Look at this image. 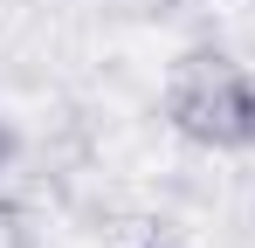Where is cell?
Here are the masks:
<instances>
[{
	"label": "cell",
	"mask_w": 255,
	"mask_h": 248,
	"mask_svg": "<svg viewBox=\"0 0 255 248\" xmlns=\"http://www.w3.org/2000/svg\"><path fill=\"white\" fill-rule=\"evenodd\" d=\"M166 124L200 152H249L255 145V76L228 48H186L166 69Z\"/></svg>",
	"instance_id": "obj_1"
},
{
	"label": "cell",
	"mask_w": 255,
	"mask_h": 248,
	"mask_svg": "<svg viewBox=\"0 0 255 248\" xmlns=\"http://www.w3.org/2000/svg\"><path fill=\"white\" fill-rule=\"evenodd\" d=\"M0 248H35V235H28V221H21L14 207H0Z\"/></svg>",
	"instance_id": "obj_2"
},
{
	"label": "cell",
	"mask_w": 255,
	"mask_h": 248,
	"mask_svg": "<svg viewBox=\"0 0 255 248\" xmlns=\"http://www.w3.org/2000/svg\"><path fill=\"white\" fill-rule=\"evenodd\" d=\"M14 152H21V145H14V131H7V118H0V172L14 165Z\"/></svg>",
	"instance_id": "obj_3"
},
{
	"label": "cell",
	"mask_w": 255,
	"mask_h": 248,
	"mask_svg": "<svg viewBox=\"0 0 255 248\" xmlns=\"http://www.w3.org/2000/svg\"><path fill=\"white\" fill-rule=\"evenodd\" d=\"M138 248H159V242H138Z\"/></svg>",
	"instance_id": "obj_4"
}]
</instances>
